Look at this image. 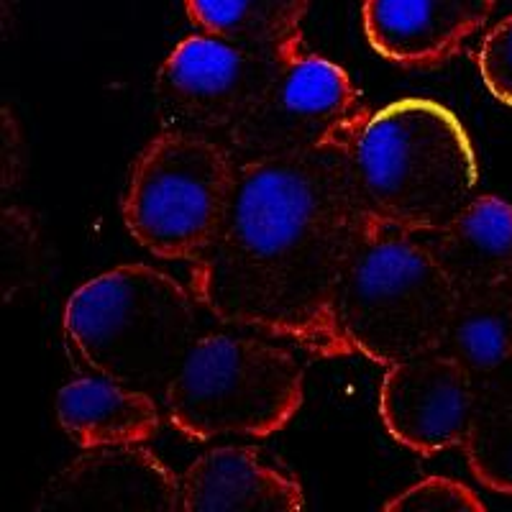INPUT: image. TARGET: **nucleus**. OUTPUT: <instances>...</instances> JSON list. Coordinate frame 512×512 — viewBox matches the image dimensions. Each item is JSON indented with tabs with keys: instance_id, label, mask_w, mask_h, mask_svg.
I'll list each match as a JSON object with an SVG mask.
<instances>
[{
	"instance_id": "nucleus-18",
	"label": "nucleus",
	"mask_w": 512,
	"mask_h": 512,
	"mask_svg": "<svg viewBox=\"0 0 512 512\" xmlns=\"http://www.w3.org/2000/svg\"><path fill=\"white\" fill-rule=\"evenodd\" d=\"M387 512H484L487 505L469 484L431 474L384 502Z\"/></svg>"
},
{
	"instance_id": "nucleus-15",
	"label": "nucleus",
	"mask_w": 512,
	"mask_h": 512,
	"mask_svg": "<svg viewBox=\"0 0 512 512\" xmlns=\"http://www.w3.org/2000/svg\"><path fill=\"white\" fill-rule=\"evenodd\" d=\"M438 351L459 361L474 377L512 361V282L456 292Z\"/></svg>"
},
{
	"instance_id": "nucleus-17",
	"label": "nucleus",
	"mask_w": 512,
	"mask_h": 512,
	"mask_svg": "<svg viewBox=\"0 0 512 512\" xmlns=\"http://www.w3.org/2000/svg\"><path fill=\"white\" fill-rule=\"evenodd\" d=\"M200 34L251 49H282L303 41L310 0H182Z\"/></svg>"
},
{
	"instance_id": "nucleus-19",
	"label": "nucleus",
	"mask_w": 512,
	"mask_h": 512,
	"mask_svg": "<svg viewBox=\"0 0 512 512\" xmlns=\"http://www.w3.org/2000/svg\"><path fill=\"white\" fill-rule=\"evenodd\" d=\"M477 70L487 93L512 108V13L497 21L479 41Z\"/></svg>"
},
{
	"instance_id": "nucleus-13",
	"label": "nucleus",
	"mask_w": 512,
	"mask_h": 512,
	"mask_svg": "<svg viewBox=\"0 0 512 512\" xmlns=\"http://www.w3.org/2000/svg\"><path fill=\"white\" fill-rule=\"evenodd\" d=\"M54 410L59 428L80 448L149 443L162 425L152 392L98 374H82L64 384Z\"/></svg>"
},
{
	"instance_id": "nucleus-3",
	"label": "nucleus",
	"mask_w": 512,
	"mask_h": 512,
	"mask_svg": "<svg viewBox=\"0 0 512 512\" xmlns=\"http://www.w3.org/2000/svg\"><path fill=\"white\" fill-rule=\"evenodd\" d=\"M190 287L149 264H121L77 287L64 305L67 354L85 374L162 395L200 336Z\"/></svg>"
},
{
	"instance_id": "nucleus-1",
	"label": "nucleus",
	"mask_w": 512,
	"mask_h": 512,
	"mask_svg": "<svg viewBox=\"0 0 512 512\" xmlns=\"http://www.w3.org/2000/svg\"><path fill=\"white\" fill-rule=\"evenodd\" d=\"M372 218L338 144L241 162L221 231L192 262V295L226 326L351 356L336 297Z\"/></svg>"
},
{
	"instance_id": "nucleus-11",
	"label": "nucleus",
	"mask_w": 512,
	"mask_h": 512,
	"mask_svg": "<svg viewBox=\"0 0 512 512\" xmlns=\"http://www.w3.org/2000/svg\"><path fill=\"white\" fill-rule=\"evenodd\" d=\"M497 0H364L369 47L397 67L431 70L451 62L487 26Z\"/></svg>"
},
{
	"instance_id": "nucleus-14",
	"label": "nucleus",
	"mask_w": 512,
	"mask_h": 512,
	"mask_svg": "<svg viewBox=\"0 0 512 512\" xmlns=\"http://www.w3.org/2000/svg\"><path fill=\"white\" fill-rule=\"evenodd\" d=\"M428 236L456 290L512 282V203L505 198L477 195Z\"/></svg>"
},
{
	"instance_id": "nucleus-16",
	"label": "nucleus",
	"mask_w": 512,
	"mask_h": 512,
	"mask_svg": "<svg viewBox=\"0 0 512 512\" xmlns=\"http://www.w3.org/2000/svg\"><path fill=\"white\" fill-rule=\"evenodd\" d=\"M461 451L484 489L512 497V361L477 377Z\"/></svg>"
},
{
	"instance_id": "nucleus-12",
	"label": "nucleus",
	"mask_w": 512,
	"mask_h": 512,
	"mask_svg": "<svg viewBox=\"0 0 512 512\" xmlns=\"http://www.w3.org/2000/svg\"><path fill=\"white\" fill-rule=\"evenodd\" d=\"M303 487L259 451L226 443L200 454L180 474V512L303 510Z\"/></svg>"
},
{
	"instance_id": "nucleus-5",
	"label": "nucleus",
	"mask_w": 512,
	"mask_h": 512,
	"mask_svg": "<svg viewBox=\"0 0 512 512\" xmlns=\"http://www.w3.org/2000/svg\"><path fill=\"white\" fill-rule=\"evenodd\" d=\"M305 400V372L290 349L244 333H200L162 392L169 425L190 441L269 438Z\"/></svg>"
},
{
	"instance_id": "nucleus-9",
	"label": "nucleus",
	"mask_w": 512,
	"mask_h": 512,
	"mask_svg": "<svg viewBox=\"0 0 512 512\" xmlns=\"http://www.w3.org/2000/svg\"><path fill=\"white\" fill-rule=\"evenodd\" d=\"M477 377L443 351L390 364L379 384V420L397 446L420 459L461 448Z\"/></svg>"
},
{
	"instance_id": "nucleus-6",
	"label": "nucleus",
	"mask_w": 512,
	"mask_h": 512,
	"mask_svg": "<svg viewBox=\"0 0 512 512\" xmlns=\"http://www.w3.org/2000/svg\"><path fill=\"white\" fill-rule=\"evenodd\" d=\"M239 162L226 141L164 128L128 175L123 223L139 246L167 262H198L216 241Z\"/></svg>"
},
{
	"instance_id": "nucleus-10",
	"label": "nucleus",
	"mask_w": 512,
	"mask_h": 512,
	"mask_svg": "<svg viewBox=\"0 0 512 512\" xmlns=\"http://www.w3.org/2000/svg\"><path fill=\"white\" fill-rule=\"evenodd\" d=\"M39 507L180 512V474L146 443L85 448L47 484Z\"/></svg>"
},
{
	"instance_id": "nucleus-7",
	"label": "nucleus",
	"mask_w": 512,
	"mask_h": 512,
	"mask_svg": "<svg viewBox=\"0 0 512 512\" xmlns=\"http://www.w3.org/2000/svg\"><path fill=\"white\" fill-rule=\"evenodd\" d=\"M300 47L303 41L282 49H251L200 31L185 36L157 70L159 116L167 128L223 141Z\"/></svg>"
},
{
	"instance_id": "nucleus-2",
	"label": "nucleus",
	"mask_w": 512,
	"mask_h": 512,
	"mask_svg": "<svg viewBox=\"0 0 512 512\" xmlns=\"http://www.w3.org/2000/svg\"><path fill=\"white\" fill-rule=\"evenodd\" d=\"M336 144L369 213L415 236L451 221L479 185L472 136L438 100L400 98L361 111Z\"/></svg>"
},
{
	"instance_id": "nucleus-8",
	"label": "nucleus",
	"mask_w": 512,
	"mask_h": 512,
	"mask_svg": "<svg viewBox=\"0 0 512 512\" xmlns=\"http://www.w3.org/2000/svg\"><path fill=\"white\" fill-rule=\"evenodd\" d=\"M361 111V93L349 72L300 47L223 141L239 164L313 152L336 144Z\"/></svg>"
},
{
	"instance_id": "nucleus-4",
	"label": "nucleus",
	"mask_w": 512,
	"mask_h": 512,
	"mask_svg": "<svg viewBox=\"0 0 512 512\" xmlns=\"http://www.w3.org/2000/svg\"><path fill=\"white\" fill-rule=\"evenodd\" d=\"M456 292L431 246L372 218L338 287V331L349 354L387 369L441 349Z\"/></svg>"
}]
</instances>
